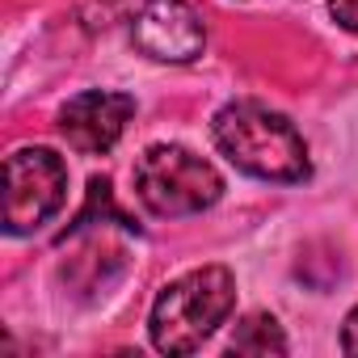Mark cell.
Listing matches in <instances>:
<instances>
[{
	"instance_id": "cell-1",
	"label": "cell",
	"mask_w": 358,
	"mask_h": 358,
	"mask_svg": "<svg viewBox=\"0 0 358 358\" xmlns=\"http://www.w3.org/2000/svg\"><path fill=\"white\" fill-rule=\"evenodd\" d=\"M211 135H215V148L236 169H245L249 177H262V182L291 186L312 173L303 135L291 127V118H282L278 110H270L262 101L224 106L211 122Z\"/></svg>"
},
{
	"instance_id": "cell-2",
	"label": "cell",
	"mask_w": 358,
	"mask_h": 358,
	"mask_svg": "<svg viewBox=\"0 0 358 358\" xmlns=\"http://www.w3.org/2000/svg\"><path fill=\"white\" fill-rule=\"evenodd\" d=\"M236 278L224 266L190 270L186 278L169 282L152 303V345L160 354H194L232 312Z\"/></svg>"
},
{
	"instance_id": "cell-3",
	"label": "cell",
	"mask_w": 358,
	"mask_h": 358,
	"mask_svg": "<svg viewBox=\"0 0 358 358\" xmlns=\"http://www.w3.org/2000/svg\"><path fill=\"white\" fill-rule=\"evenodd\" d=\"M135 194L160 220L199 215V211H207V207L220 203L224 177L215 173L211 160L194 156L190 148L156 143V148H148L135 160Z\"/></svg>"
},
{
	"instance_id": "cell-4",
	"label": "cell",
	"mask_w": 358,
	"mask_h": 358,
	"mask_svg": "<svg viewBox=\"0 0 358 358\" xmlns=\"http://www.w3.org/2000/svg\"><path fill=\"white\" fill-rule=\"evenodd\" d=\"M68 199V164L51 148H17L5 160V232L26 236Z\"/></svg>"
},
{
	"instance_id": "cell-5",
	"label": "cell",
	"mask_w": 358,
	"mask_h": 358,
	"mask_svg": "<svg viewBox=\"0 0 358 358\" xmlns=\"http://www.w3.org/2000/svg\"><path fill=\"white\" fill-rule=\"evenodd\" d=\"M131 43L160 64H190L207 47L203 17L186 0H148L131 26Z\"/></svg>"
},
{
	"instance_id": "cell-6",
	"label": "cell",
	"mask_w": 358,
	"mask_h": 358,
	"mask_svg": "<svg viewBox=\"0 0 358 358\" xmlns=\"http://www.w3.org/2000/svg\"><path fill=\"white\" fill-rule=\"evenodd\" d=\"M131 114H135V101L127 93L89 89V93H76L59 110V135L68 139V148H76L85 156H97V152H110L122 139Z\"/></svg>"
},
{
	"instance_id": "cell-7",
	"label": "cell",
	"mask_w": 358,
	"mask_h": 358,
	"mask_svg": "<svg viewBox=\"0 0 358 358\" xmlns=\"http://www.w3.org/2000/svg\"><path fill=\"white\" fill-rule=\"evenodd\" d=\"M228 350H232V354H287V337H282V329H278L274 316L253 312V316H245V320L236 324Z\"/></svg>"
},
{
	"instance_id": "cell-8",
	"label": "cell",
	"mask_w": 358,
	"mask_h": 358,
	"mask_svg": "<svg viewBox=\"0 0 358 358\" xmlns=\"http://www.w3.org/2000/svg\"><path fill=\"white\" fill-rule=\"evenodd\" d=\"M329 13H333L337 26H345V30L358 34V0H329Z\"/></svg>"
},
{
	"instance_id": "cell-9",
	"label": "cell",
	"mask_w": 358,
	"mask_h": 358,
	"mask_svg": "<svg viewBox=\"0 0 358 358\" xmlns=\"http://www.w3.org/2000/svg\"><path fill=\"white\" fill-rule=\"evenodd\" d=\"M341 350L345 354H358V308L345 316V324H341Z\"/></svg>"
}]
</instances>
